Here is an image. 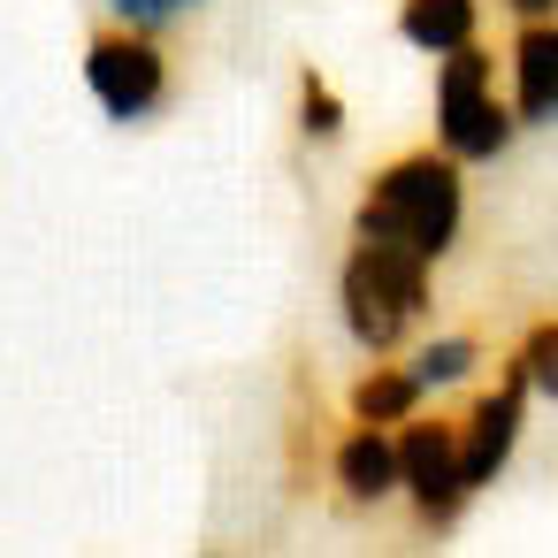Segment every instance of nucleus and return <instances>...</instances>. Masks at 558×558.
Wrapping results in <instances>:
<instances>
[{
  "label": "nucleus",
  "instance_id": "nucleus-1",
  "mask_svg": "<svg viewBox=\"0 0 558 558\" xmlns=\"http://www.w3.org/2000/svg\"><path fill=\"white\" fill-rule=\"evenodd\" d=\"M428 306V260L398 238L360 230V253L344 260V322L367 352H390L405 337V322Z\"/></svg>",
  "mask_w": 558,
  "mask_h": 558
},
{
  "label": "nucleus",
  "instance_id": "nucleus-2",
  "mask_svg": "<svg viewBox=\"0 0 558 558\" xmlns=\"http://www.w3.org/2000/svg\"><path fill=\"white\" fill-rule=\"evenodd\" d=\"M360 230L398 238V245H413L421 260H436V253L459 238V169H451V161H428V154L390 161V169L375 177L367 207H360Z\"/></svg>",
  "mask_w": 558,
  "mask_h": 558
},
{
  "label": "nucleus",
  "instance_id": "nucleus-3",
  "mask_svg": "<svg viewBox=\"0 0 558 558\" xmlns=\"http://www.w3.org/2000/svg\"><path fill=\"white\" fill-rule=\"evenodd\" d=\"M436 108H444V116H436V123H444V154H459V161H489V154L512 138V116L489 100V54H474V39L451 47Z\"/></svg>",
  "mask_w": 558,
  "mask_h": 558
},
{
  "label": "nucleus",
  "instance_id": "nucleus-4",
  "mask_svg": "<svg viewBox=\"0 0 558 558\" xmlns=\"http://www.w3.org/2000/svg\"><path fill=\"white\" fill-rule=\"evenodd\" d=\"M85 77H93V93H100V108H108L116 123L154 116L161 93H169V62H161V47H154L138 24H131V32H100V39L85 47Z\"/></svg>",
  "mask_w": 558,
  "mask_h": 558
},
{
  "label": "nucleus",
  "instance_id": "nucleus-5",
  "mask_svg": "<svg viewBox=\"0 0 558 558\" xmlns=\"http://www.w3.org/2000/svg\"><path fill=\"white\" fill-rule=\"evenodd\" d=\"M398 482L413 489V505H421L428 520H451L459 497H466V482H459V428L413 421V428L398 436Z\"/></svg>",
  "mask_w": 558,
  "mask_h": 558
},
{
  "label": "nucleus",
  "instance_id": "nucleus-6",
  "mask_svg": "<svg viewBox=\"0 0 558 558\" xmlns=\"http://www.w3.org/2000/svg\"><path fill=\"white\" fill-rule=\"evenodd\" d=\"M520 405H527V375L512 367L474 413H466V436H459V482L482 489L505 459H512V436H520Z\"/></svg>",
  "mask_w": 558,
  "mask_h": 558
},
{
  "label": "nucleus",
  "instance_id": "nucleus-7",
  "mask_svg": "<svg viewBox=\"0 0 558 558\" xmlns=\"http://www.w3.org/2000/svg\"><path fill=\"white\" fill-rule=\"evenodd\" d=\"M512 70H520V123H550L558 116V32L527 24L512 47Z\"/></svg>",
  "mask_w": 558,
  "mask_h": 558
},
{
  "label": "nucleus",
  "instance_id": "nucleus-8",
  "mask_svg": "<svg viewBox=\"0 0 558 558\" xmlns=\"http://www.w3.org/2000/svg\"><path fill=\"white\" fill-rule=\"evenodd\" d=\"M337 482H344L360 505L390 497V489H398V444H383L375 421H360V428L344 436V451H337Z\"/></svg>",
  "mask_w": 558,
  "mask_h": 558
},
{
  "label": "nucleus",
  "instance_id": "nucleus-9",
  "mask_svg": "<svg viewBox=\"0 0 558 558\" xmlns=\"http://www.w3.org/2000/svg\"><path fill=\"white\" fill-rule=\"evenodd\" d=\"M398 32L421 47V54H451L474 39V0H405Z\"/></svg>",
  "mask_w": 558,
  "mask_h": 558
},
{
  "label": "nucleus",
  "instance_id": "nucleus-10",
  "mask_svg": "<svg viewBox=\"0 0 558 558\" xmlns=\"http://www.w3.org/2000/svg\"><path fill=\"white\" fill-rule=\"evenodd\" d=\"M421 405V383H413V367L398 375V367H383V375H367L360 390H352V413L360 421H405Z\"/></svg>",
  "mask_w": 558,
  "mask_h": 558
},
{
  "label": "nucleus",
  "instance_id": "nucleus-11",
  "mask_svg": "<svg viewBox=\"0 0 558 558\" xmlns=\"http://www.w3.org/2000/svg\"><path fill=\"white\" fill-rule=\"evenodd\" d=\"M466 367H474V344H466V337H444V344H428V352L413 360V383L436 390V383H459Z\"/></svg>",
  "mask_w": 558,
  "mask_h": 558
},
{
  "label": "nucleus",
  "instance_id": "nucleus-12",
  "mask_svg": "<svg viewBox=\"0 0 558 558\" xmlns=\"http://www.w3.org/2000/svg\"><path fill=\"white\" fill-rule=\"evenodd\" d=\"M520 375H527L535 390H550V398H558V322H550V329H535V337L520 344Z\"/></svg>",
  "mask_w": 558,
  "mask_h": 558
},
{
  "label": "nucleus",
  "instance_id": "nucleus-13",
  "mask_svg": "<svg viewBox=\"0 0 558 558\" xmlns=\"http://www.w3.org/2000/svg\"><path fill=\"white\" fill-rule=\"evenodd\" d=\"M299 123H306L314 138H337V123H344V108L329 100V85H322V77H306V85H299Z\"/></svg>",
  "mask_w": 558,
  "mask_h": 558
},
{
  "label": "nucleus",
  "instance_id": "nucleus-14",
  "mask_svg": "<svg viewBox=\"0 0 558 558\" xmlns=\"http://www.w3.org/2000/svg\"><path fill=\"white\" fill-rule=\"evenodd\" d=\"M184 9H199V0H116V16L138 24V32H154V24H169V16H184Z\"/></svg>",
  "mask_w": 558,
  "mask_h": 558
},
{
  "label": "nucleus",
  "instance_id": "nucleus-15",
  "mask_svg": "<svg viewBox=\"0 0 558 558\" xmlns=\"http://www.w3.org/2000/svg\"><path fill=\"white\" fill-rule=\"evenodd\" d=\"M512 9H520V16L535 24V16H550V9H558V0H512Z\"/></svg>",
  "mask_w": 558,
  "mask_h": 558
}]
</instances>
